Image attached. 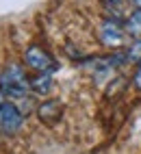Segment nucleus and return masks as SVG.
Wrapping results in <instances>:
<instances>
[{
  "instance_id": "f03ea898",
  "label": "nucleus",
  "mask_w": 141,
  "mask_h": 154,
  "mask_svg": "<svg viewBox=\"0 0 141 154\" xmlns=\"http://www.w3.org/2000/svg\"><path fill=\"white\" fill-rule=\"evenodd\" d=\"M24 65L31 67L33 72H37V74H52L59 67V63L52 59V54H50L48 50H44L41 46H28L26 48Z\"/></svg>"
},
{
  "instance_id": "9d476101",
  "label": "nucleus",
  "mask_w": 141,
  "mask_h": 154,
  "mask_svg": "<svg viewBox=\"0 0 141 154\" xmlns=\"http://www.w3.org/2000/svg\"><path fill=\"white\" fill-rule=\"evenodd\" d=\"M133 5H135V9H141V0H133Z\"/></svg>"
},
{
  "instance_id": "1a4fd4ad",
  "label": "nucleus",
  "mask_w": 141,
  "mask_h": 154,
  "mask_svg": "<svg viewBox=\"0 0 141 154\" xmlns=\"http://www.w3.org/2000/svg\"><path fill=\"white\" fill-rule=\"evenodd\" d=\"M133 83H135V87L141 91V65H137V72H135V76H133Z\"/></svg>"
},
{
  "instance_id": "0eeeda50",
  "label": "nucleus",
  "mask_w": 141,
  "mask_h": 154,
  "mask_svg": "<svg viewBox=\"0 0 141 154\" xmlns=\"http://www.w3.org/2000/svg\"><path fill=\"white\" fill-rule=\"evenodd\" d=\"M52 89V74H37L31 78V91L33 94H39V96H46L50 94Z\"/></svg>"
},
{
  "instance_id": "9b49d317",
  "label": "nucleus",
  "mask_w": 141,
  "mask_h": 154,
  "mask_svg": "<svg viewBox=\"0 0 141 154\" xmlns=\"http://www.w3.org/2000/svg\"><path fill=\"white\" fill-rule=\"evenodd\" d=\"M106 2H115V0H106Z\"/></svg>"
},
{
  "instance_id": "6e6552de",
  "label": "nucleus",
  "mask_w": 141,
  "mask_h": 154,
  "mask_svg": "<svg viewBox=\"0 0 141 154\" xmlns=\"http://www.w3.org/2000/svg\"><path fill=\"white\" fill-rule=\"evenodd\" d=\"M126 61H133V63H141V39H135L133 44L126 50Z\"/></svg>"
},
{
  "instance_id": "7ed1b4c3",
  "label": "nucleus",
  "mask_w": 141,
  "mask_h": 154,
  "mask_svg": "<svg viewBox=\"0 0 141 154\" xmlns=\"http://www.w3.org/2000/svg\"><path fill=\"white\" fill-rule=\"evenodd\" d=\"M98 39L106 48H122L126 44V30L117 20H102L98 26Z\"/></svg>"
},
{
  "instance_id": "f257e3e1",
  "label": "nucleus",
  "mask_w": 141,
  "mask_h": 154,
  "mask_svg": "<svg viewBox=\"0 0 141 154\" xmlns=\"http://www.w3.org/2000/svg\"><path fill=\"white\" fill-rule=\"evenodd\" d=\"M31 91V80L26 78L24 67L20 63H11L0 74V94L11 100H24Z\"/></svg>"
},
{
  "instance_id": "20e7f679",
  "label": "nucleus",
  "mask_w": 141,
  "mask_h": 154,
  "mask_svg": "<svg viewBox=\"0 0 141 154\" xmlns=\"http://www.w3.org/2000/svg\"><path fill=\"white\" fill-rule=\"evenodd\" d=\"M24 124V115L13 102H2L0 104V135H13L22 128Z\"/></svg>"
},
{
  "instance_id": "39448f33",
  "label": "nucleus",
  "mask_w": 141,
  "mask_h": 154,
  "mask_svg": "<svg viewBox=\"0 0 141 154\" xmlns=\"http://www.w3.org/2000/svg\"><path fill=\"white\" fill-rule=\"evenodd\" d=\"M37 117L41 119V124L46 126H57L59 119L63 117V102L61 100H44L37 109Z\"/></svg>"
},
{
  "instance_id": "423d86ee",
  "label": "nucleus",
  "mask_w": 141,
  "mask_h": 154,
  "mask_svg": "<svg viewBox=\"0 0 141 154\" xmlns=\"http://www.w3.org/2000/svg\"><path fill=\"white\" fill-rule=\"evenodd\" d=\"M124 30H126V35L141 39V9H133L128 13L126 22H124Z\"/></svg>"
}]
</instances>
